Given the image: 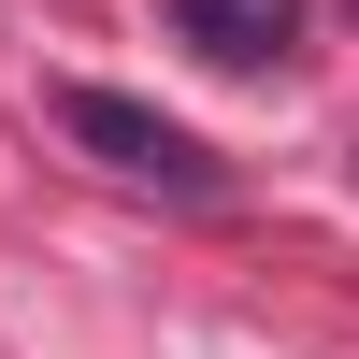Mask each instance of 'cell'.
I'll return each instance as SVG.
<instances>
[{"label":"cell","instance_id":"6da1fadb","mask_svg":"<svg viewBox=\"0 0 359 359\" xmlns=\"http://www.w3.org/2000/svg\"><path fill=\"white\" fill-rule=\"evenodd\" d=\"M57 130L115 172V187H158V201H230V158L187 130V115L130 101V86H57Z\"/></svg>","mask_w":359,"mask_h":359},{"label":"cell","instance_id":"7a4b0ae2","mask_svg":"<svg viewBox=\"0 0 359 359\" xmlns=\"http://www.w3.org/2000/svg\"><path fill=\"white\" fill-rule=\"evenodd\" d=\"M172 29H187L216 72H273L287 29H302V0H172Z\"/></svg>","mask_w":359,"mask_h":359}]
</instances>
